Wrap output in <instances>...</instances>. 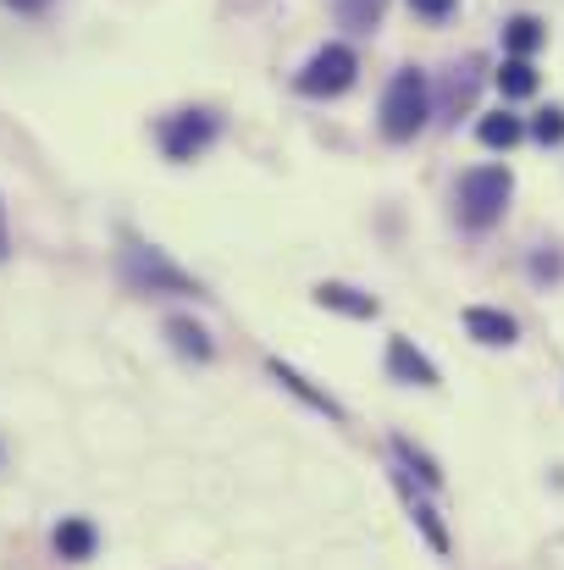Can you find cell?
<instances>
[{
  "instance_id": "obj_1",
  "label": "cell",
  "mask_w": 564,
  "mask_h": 570,
  "mask_svg": "<svg viewBox=\"0 0 564 570\" xmlns=\"http://www.w3.org/2000/svg\"><path fill=\"white\" fill-rule=\"evenodd\" d=\"M426 117H432L426 72H415V67L393 72V83H387V95H382V139H387V145H409V139L426 128Z\"/></svg>"
},
{
  "instance_id": "obj_2",
  "label": "cell",
  "mask_w": 564,
  "mask_h": 570,
  "mask_svg": "<svg viewBox=\"0 0 564 570\" xmlns=\"http://www.w3.org/2000/svg\"><path fill=\"white\" fill-rule=\"evenodd\" d=\"M509 189H515L509 167H476V173H465V178H459V222H465L471 233H487V227L504 216Z\"/></svg>"
},
{
  "instance_id": "obj_3",
  "label": "cell",
  "mask_w": 564,
  "mask_h": 570,
  "mask_svg": "<svg viewBox=\"0 0 564 570\" xmlns=\"http://www.w3.org/2000/svg\"><path fill=\"white\" fill-rule=\"evenodd\" d=\"M122 283L128 288H139V294H199V283L178 272L161 249H150V244H128L122 249Z\"/></svg>"
},
{
  "instance_id": "obj_4",
  "label": "cell",
  "mask_w": 564,
  "mask_h": 570,
  "mask_svg": "<svg viewBox=\"0 0 564 570\" xmlns=\"http://www.w3.org/2000/svg\"><path fill=\"white\" fill-rule=\"evenodd\" d=\"M355 72H360V56H355L349 45H321V50L305 61V72L294 78V89L310 95V100H333V95H344V89L355 83Z\"/></svg>"
},
{
  "instance_id": "obj_5",
  "label": "cell",
  "mask_w": 564,
  "mask_h": 570,
  "mask_svg": "<svg viewBox=\"0 0 564 570\" xmlns=\"http://www.w3.org/2000/svg\"><path fill=\"white\" fill-rule=\"evenodd\" d=\"M216 134H221V117H216V111H178V117H161V128H156L167 161L205 156V150L216 145Z\"/></svg>"
},
{
  "instance_id": "obj_6",
  "label": "cell",
  "mask_w": 564,
  "mask_h": 570,
  "mask_svg": "<svg viewBox=\"0 0 564 570\" xmlns=\"http://www.w3.org/2000/svg\"><path fill=\"white\" fill-rule=\"evenodd\" d=\"M476 83H482V56H465L459 67H448V78H443V117H459V111H471V100H476Z\"/></svg>"
},
{
  "instance_id": "obj_7",
  "label": "cell",
  "mask_w": 564,
  "mask_h": 570,
  "mask_svg": "<svg viewBox=\"0 0 564 570\" xmlns=\"http://www.w3.org/2000/svg\"><path fill=\"white\" fill-rule=\"evenodd\" d=\"M387 372L398 382H415V387H437V366H432L409 338H393V344H387Z\"/></svg>"
},
{
  "instance_id": "obj_8",
  "label": "cell",
  "mask_w": 564,
  "mask_h": 570,
  "mask_svg": "<svg viewBox=\"0 0 564 570\" xmlns=\"http://www.w3.org/2000/svg\"><path fill=\"white\" fill-rule=\"evenodd\" d=\"M95 549H100V532H95L83 515H67V521L56 527V554H61V560L78 566V560H95Z\"/></svg>"
},
{
  "instance_id": "obj_9",
  "label": "cell",
  "mask_w": 564,
  "mask_h": 570,
  "mask_svg": "<svg viewBox=\"0 0 564 570\" xmlns=\"http://www.w3.org/2000/svg\"><path fill=\"white\" fill-rule=\"evenodd\" d=\"M465 333H471L476 344H515V316L487 311V305H471V311H465Z\"/></svg>"
},
{
  "instance_id": "obj_10",
  "label": "cell",
  "mask_w": 564,
  "mask_h": 570,
  "mask_svg": "<svg viewBox=\"0 0 564 570\" xmlns=\"http://www.w3.org/2000/svg\"><path fill=\"white\" fill-rule=\"evenodd\" d=\"M393 482H398V493H404V504H409V515H415V527L426 532V543H432L437 554H448V532H443V521L432 515V504H426V499L415 493V482H409V471H398Z\"/></svg>"
},
{
  "instance_id": "obj_11",
  "label": "cell",
  "mask_w": 564,
  "mask_h": 570,
  "mask_svg": "<svg viewBox=\"0 0 564 570\" xmlns=\"http://www.w3.org/2000/svg\"><path fill=\"white\" fill-rule=\"evenodd\" d=\"M316 305H327V311H344V316H376V299L372 294H360V288H349V283H316Z\"/></svg>"
},
{
  "instance_id": "obj_12",
  "label": "cell",
  "mask_w": 564,
  "mask_h": 570,
  "mask_svg": "<svg viewBox=\"0 0 564 570\" xmlns=\"http://www.w3.org/2000/svg\"><path fill=\"white\" fill-rule=\"evenodd\" d=\"M537 67H532V56H509L504 67H498V89H504V100H532L537 95Z\"/></svg>"
},
{
  "instance_id": "obj_13",
  "label": "cell",
  "mask_w": 564,
  "mask_h": 570,
  "mask_svg": "<svg viewBox=\"0 0 564 570\" xmlns=\"http://www.w3.org/2000/svg\"><path fill=\"white\" fill-rule=\"evenodd\" d=\"M266 372H271V377L283 382V387H288V393H299V399H305V404H316V410H321V415H333V421H344V404H333V399H327V393H316V387H310V382L299 377V372H294V366H283V361H266Z\"/></svg>"
},
{
  "instance_id": "obj_14",
  "label": "cell",
  "mask_w": 564,
  "mask_h": 570,
  "mask_svg": "<svg viewBox=\"0 0 564 570\" xmlns=\"http://www.w3.org/2000/svg\"><path fill=\"white\" fill-rule=\"evenodd\" d=\"M548 45V28L537 22V17H509L504 22V50L509 56H532V50H543Z\"/></svg>"
},
{
  "instance_id": "obj_15",
  "label": "cell",
  "mask_w": 564,
  "mask_h": 570,
  "mask_svg": "<svg viewBox=\"0 0 564 570\" xmlns=\"http://www.w3.org/2000/svg\"><path fill=\"white\" fill-rule=\"evenodd\" d=\"M521 134H526V128H521V117H509V111H493V117L476 122V139H482L487 150H515Z\"/></svg>"
},
{
  "instance_id": "obj_16",
  "label": "cell",
  "mask_w": 564,
  "mask_h": 570,
  "mask_svg": "<svg viewBox=\"0 0 564 570\" xmlns=\"http://www.w3.org/2000/svg\"><path fill=\"white\" fill-rule=\"evenodd\" d=\"M167 338H172V350L188 355V361H210V338H205V327H199V322L172 316V322H167Z\"/></svg>"
},
{
  "instance_id": "obj_17",
  "label": "cell",
  "mask_w": 564,
  "mask_h": 570,
  "mask_svg": "<svg viewBox=\"0 0 564 570\" xmlns=\"http://www.w3.org/2000/svg\"><path fill=\"white\" fill-rule=\"evenodd\" d=\"M382 11H387V0H338V22L349 33H372L382 22Z\"/></svg>"
},
{
  "instance_id": "obj_18",
  "label": "cell",
  "mask_w": 564,
  "mask_h": 570,
  "mask_svg": "<svg viewBox=\"0 0 564 570\" xmlns=\"http://www.w3.org/2000/svg\"><path fill=\"white\" fill-rule=\"evenodd\" d=\"M393 454H398L409 471H420V482H426V488H437V482H443V471H437V465H432V460H426V454L409 443V438H393Z\"/></svg>"
},
{
  "instance_id": "obj_19",
  "label": "cell",
  "mask_w": 564,
  "mask_h": 570,
  "mask_svg": "<svg viewBox=\"0 0 564 570\" xmlns=\"http://www.w3.org/2000/svg\"><path fill=\"white\" fill-rule=\"evenodd\" d=\"M532 134H537L543 145H564V111H560V106H548V111L532 122Z\"/></svg>"
},
{
  "instance_id": "obj_20",
  "label": "cell",
  "mask_w": 564,
  "mask_h": 570,
  "mask_svg": "<svg viewBox=\"0 0 564 570\" xmlns=\"http://www.w3.org/2000/svg\"><path fill=\"white\" fill-rule=\"evenodd\" d=\"M454 6H459V0H409V11H415V17H426V22H448V17H454Z\"/></svg>"
},
{
  "instance_id": "obj_21",
  "label": "cell",
  "mask_w": 564,
  "mask_h": 570,
  "mask_svg": "<svg viewBox=\"0 0 564 570\" xmlns=\"http://www.w3.org/2000/svg\"><path fill=\"white\" fill-rule=\"evenodd\" d=\"M6 6H17V11H44L50 0H6Z\"/></svg>"
},
{
  "instance_id": "obj_22",
  "label": "cell",
  "mask_w": 564,
  "mask_h": 570,
  "mask_svg": "<svg viewBox=\"0 0 564 570\" xmlns=\"http://www.w3.org/2000/svg\"><path fill=\"white\" fill-rule=\"evenodd\" d=\"M6 249H11V238H6V205H0V261H6Z\"/></svg>"
}]
</instances>
